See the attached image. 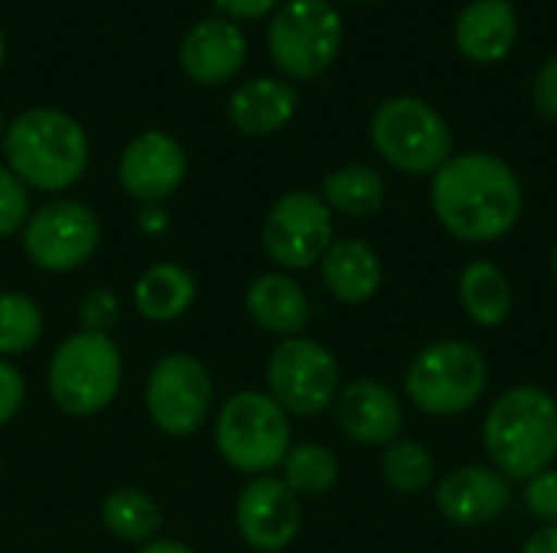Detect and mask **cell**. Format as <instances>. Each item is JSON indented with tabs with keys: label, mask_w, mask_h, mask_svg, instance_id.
Here are the masks:
<instances>
[{
	"label": "cell",
	"mask_w": 557,
	"mask_h": 553,
	"mask_svg": "<svg viewBox=\"0 0 557 553\" xmlns=\"http://www.w3.org/2000/svg\"><path fill=\"white\" fill-rule=\"evenodd\" d=\"M522 183L493 153H457L431 183V209L447 235L467 244H493L522 218Z\"/></svg>",
	"instance_id": "6da1fadb"
},
{
	"label": "cell",
	"mask_w": 557,
	"mask_h": 553,
	"mask_svg": "<svg viewBox=\"0 0 557 553\" xmlns=\"http://www.w3.org/2000/svg\"><path fill=\"white\" fill-rule=\"evenodd\" d=\"M490 466L509 482H529L557 460V401L539 385L503 391L483 420Z\"/></svg>",
	"instance_id": "7a4b0ae2"
},
{
	"label": "cell",
	"mask_w": 557,
	"mask_h": 553,
	"mask_svg": "<svg viewBox=\"0 0 557 553\" xmlns=\"http://www.w3.org/2000/svg\"><path fill=\"white\" fill-rule=\"evenodd\" d=\"M7 169L39 192H62L88 169V137L82 124L55 108H29L3 130Z\"/></svg>",
	"instance_id": "3957f363"
},
{
	"label": "cell",
	"mask_w": 557,
	"mask_h": 553,
	"mask_svg": "<svg viewBox=\"0 0 557 553\" xmlns=\"http://www.w3.org/2000/svg\"><path fill=\"white\" fill-rule=\"evenodd\" d=\"M490 385V362L483 349L467 339H441L424 345L408 372L405 394L428 417H457L480 404Z\"/></svg>",
	"instance_id": "277c9868"
},
{
	"label": "cell",
	"mask_w": 557,
	"mask_h": 553,
	"mask_svg": "<svg viewBox=\"0 0 557 553\" xmlns=\"http://www.w3.org/2000/svg\"><path fill=\"white\" fill-rule=\"evenodd\" d=\"M369 137L375 153L408 176H434L454 156L450 124L437 108L414 95L382 101L372 114Z\"/></svg>",
	"instance_id": "5b68a950"
},
{
	"label": "cell",
	"mask_w": 557,
	"mask_h": 553,
	"mask_svg": "<svg viewBox=\"0 0 557 553\" xmlns=\"http://www.w3.org/2000/svg\"><path fill=\"white\" fill-rule=\"evenodd\" d=\"M215 447L232 469L264 476L290 450L287 411L264 391H238L215 417Z\"/></svg>",
	"instance_id": "8992f818"
},
{
	"label": "cell",
	"mask_w": 557,
	"mask_h": 553,
	"mask_svg": "<svg viewBox=\"0 0 557 553\" xmlns=\"http://www.w3.org/2000/svg\"><path fill=\"white\" fill-rule=\"evenodd\" d=\"M121 388V352L111 336L75 332L59 342L49 362V394L59 411L91 417L104 411Z\"/></svg>",
	"instance_id": "52a82bcc"
},
{
	"label": "cell",
	"mask_w": 557,
	"mask_h": 553,
	"mask_svg": "<svg viewBox=\"0 0 557 553\" xmlns=\"http://www.w3.org/2000/svg\"><path fill=\"white\" fill-rule=\"evenodd\" d=\"M343 46V16L330 0H287L268 26L274 65L290 78H317Z\"/></svg>",
	"instance_id": "ba28073f"
},
{
	"label": "cell",
	"mask_w": 557,
	"mask_h": 553,
	"mask_svg": "<svg viewBox=\"0 0 557 553\" xmlns=\"http://www.w3.org/2000/svg\"><path fill=\"white\" fill-rule=\"evenodd\" d=\"M268 394L297 417H317L339 394V362L317 339L294 336L277 342L268 359Z\"/></svg>",
	"instance_id": "9c48e42d"
},
{
	"label": "cell",
	"mask_w": 557,
	"mask_h": 553,
	"mask_svg": "<svg viewBox=\"0 0 557 553\" xmlns=\"http://www.w3.org/2000/svg\"><path fill=\"white\" fill-rule=\"evenodd\" d=\"M101 241L98 215L75 199H55L29 212L23 225V251L46 274L82 267Z\"/></svg>",
	"instance_id": "30bf717a"
},
{
	"label": "cell",
	"mask_w": 557,
	"mask_h": 553,
	"mask_svg": "<svg viewBox=\"0 0 557 553\" xmlns=\"http://www.w3.org/2000/svg\"><path fill=\"white\" fill-rule=\"evenodd\" d=\"M144 401L157 430L170 437H189L209 417L212 375L193 355H166L150 368Z\"/></svg>",
	"instance_id": "8fae6325"
},
{
	"label": "cell",
	"mask_w": 557,
	"mask_h": 553,
	"mask_svg": "<svg viewBox=\"0 0 557 553\" xmlns=\"http://www.w3.org/2000/svg\"><path fill=\"white\" fill-rule=\"evenodd\" d=\"M261 244L284 271H307L323 261L333 244V212L313 192L281 196L261 228Z\"/></svg>",
	"instance_id": "7c38bea8"
},
{
	"label": "cell",
	"mask_w": 557,
	"mask_h": 553,
	"mask_svg": "<svg viewBox=\"0 0 557 553\" xmlns=\"http://www.w3.org/2000/svg\"><path fill=\"white\" fill-rule=\"evenodd\" d=\"M300 499L287 489L284 479L255 476L238 502H235V525L242 541L258 553H281L300 535Z\"/></svg>",
	"instance_id": "4fadbf2b"
},
{
	"label": "cell",
	"mask_w": 557,
	"mask_h": 553,
	"mask_svg": "<svg viewBox=\"0 0 557 553\" xmlns=\"http://www.w3.org/2000/svg\"><path fill=\"white\" fill-rule=\"evenodd\" d=\"M117 179L131 199L144 205H160L186 179V150L176 137L163 130H144L124 147Z\"/></svg>",
	"instance_id": "5bb4252c"
},
{
	"label": "cell",
	"mask_w": 557,
	"mask_h": 553,
	"mask_svg": "<svg viewBox=\"0 0 557 553\" xmlns=\"http://www.w3.org/2000/svg\"><path fill=\"white\" fill-rule=\"evenodd\" d=\"M437 512L457 528H486L512 502V482L493 466H457L434 489Z\"/></svg>",
	"instance_id": "9a60e30c"
},
{
	"label": "cell",
	"mask_w": 557,
	"mask_h": 553,
	"mask_svg": "<svg viewBox=\"0 0 557 553\" xmlns=\"http://www.w3.org/2000/svg\"><path fill=\"white\" fill-rule=\"evenodd\" d=\"M336 424L339 430L362 447H388L405 430L401 398L372 378H359L336 394Z\"/></svg>",
	"instance_id": "2e32d148"
},
{
	"label": "cell",
	"mask_w": 557,
	"mask_h": 553,
	"mask_svg": "<svg viewBox=\"0 0 557 553\" xmlns=\"http://www.w3.org/2000/svg\"><path fill=\"white\" fill-rule=\"evenodd\" d=\"M248 42L235 20L209 16L199 20L180 42V65L199 85H222L245 65Z\"/></svg>",
	"instance_id": "e0dca14e"
},
{
	"label": "cell",
	"mask_w": 557,
	"mask_h": 553,
	"mask_svg": "<svg viewBox=\"0 0 557 553\" xmlns=\"http://www.w3.org/2000/svg\"><path fill=\"white\" fill-rule=\"evenodd\" d=\"M245 310L255 326H261L271 336L294 339L310 326L313 306L304 293V287L287 274H261L251 280L245 293Z\"/></svg>",
	"instance_id": "ac0fdd59"
},
{
	"label": "cell",
	"mask_w": 557,
	"mask_h": 553,
	"mask_svg": "<svg viewBox=\"0 0 557 553\" xmlns=\"http://www.w3.org/2000/svg\"><path fill=\"white\" fill-rule=\"evenodd\" d=\"M516 36H519V20H516V7L509 0H473L454 29L457 49L470 59V62H503L512 49H516Z\"/></svg>",
	"instance_id": "d6986e66"
},
{
	"label": "cell",
	"mask_w": 557,
	"mask_h": 553,
	"mask_svg": "<svg viewBox=\"0 0 557 553\" xmlns=\"http://www.w3.org/2000/svg\"><path fill=\"white\" fill-rule=\"evenodd\" d=\"M323 287L349 306L369 303L382 287V257L369 241L343 238L333 241L330 251L320 261Z\"/></svg>",
	"instance_id": "ffe728a7"
},
{
	"label": "cell",
	"mask_w": 557,
	"mask_h": 553,
	"mask_svg": "<svg viewBox=\"0 0 557 553\" xmlns=\"http://www.w3.org/2000/svg\"><path fill=\"white\" fill-rule=\"evenodd\" d=\"M300 95L290 81L281 78H255L235 88L228 98V121L251 137L281 130L297 114Z\"/></svg>",
	"instance_id": "44dd1931"
},
{
	"label": "cell",
	"mask_w": 557,
	"mask_h": 553,
	"mask_svg": "<svg viewBox=\"0 0 557 553\" xmlns=\"http://www.w3.org/2000/svg\"><path fill=\"white\" fill-rule=\"evenodd\" d=\"M457 297L470 323L480 329H499L512 316V284L493 261H470L457 280Z\"/></svg>",
	"instance_id": "7402d4cb"
},
{
	"label": "cell",
	"mask_w": 557,
	"mask_h": 553,
	"mask_svg": "<svg viewBox=\"0 0 557 553\" xmlns=\"http://www.w3.org/2000/svg\"><path fill=\"white\" fill-rule=\"evenodd\" d=\"M196 300V280L186 267L163 261L147 267L134 284V306L150 323L180 319Z\"/></svg>",
	"instance_id": "603a6c76"
},
{
	"label": "cell",
	"mask_w": 557,
	"mask_h": 553,
	"mask_svg": "<svg viewBox=\"0 0 557 553\" xmlns=\"http://www.w3.org/2000/svg\"><path fill=\"white\" fill-rule=\"evenodd\" d=\"M320 199L330 205V212L349 218H369L385 205V179L379 169L366 163H349L323 179Z\"/></svg>",
	"instance_id": "cb8c5ba5"
},
{
	"label": "cell",
	"mask_w": 557,
	"mask_h": 553,
	"mask_svg": "<svg viewBox=\"0 0 557 553\" xmlns=\"http://www.w3.org/2000/svg\"><path fill=\"white\" fill-rule=\"evenodd\" d=\"M101 521L104 528L127 544H147L157 538L163 515L157 508V502L140 492V489H117L104 499L101 505Z\"/></svg>",
	"instance_id": "d4e9b609"
},
{
	"label": "cell",
	"mask_w": 557,
	"mask_h": 553,
	"mask_svg": "<svg viewBox=\"0 0 557 553\" xmlns=\"http://www.w3.org/2000/svg\"><path fill=\"white\" fill-rule=\"evenodd\" d=\"M284 482L287 489L300 499V495H326L336 479H339V460L333 456V450L320 447V443H297L287 450L284 463Z\"/></svg>",
	"instance_id": "484cf974"
},
{
	"label": "cell",
	"mask_w": 557,
	"mask_h": 553,
	"mask_svg": "<svg viewBox=\"0 0 557 553\" xmlns=\"http://www.w3.org/2000/svg\"><path fill=\"white\" fill-rule=\"evenodd\" d=\"M434 473H437V463L421 440L398 437L395 443L382 450V479L388 482V489L401 495L424 492L434 482Z\"/></svg>",
	"instance_id": "4316f807"
},
{
	"label": "cell",
	"mask_w": 557,
	"mask_h": 553,
	"mask_svg": "<svg viewBox=\"0 0 557 553\" xmlns=\"http://www.w3.org/2000/svg\"><path fill=\"white\" fill-rule=\"evenodd\" d=\"M42 336V310L16 290L0 293V359L29 352Z\"/></svg>",
	"instance_id": "83f0119b"
},
{
	"label": "cell",
	"mask_w": 557,
	"mask_h": 553,
	"mask_svg": "<svg viewBox=\"0 0 557 553\" xmlns=\"http://www.w3.org/2000/svg\"><path fill=\"white\" fill-rule=\"evenodd\" d=\"M26 218H29L26 186L7 166H0V238H10V235L23 231Z\"/></svg>",
	"instance_id": "f1b7e54d"
},
{
	"label": "cell",
	"mask_w": 557,
	"mask_h": 553,
	"mask_svg": "<svg viewBox=\"0 0 557 553\" xmlns=\"http://www.w3.org/2000/svg\"><path fill=\"white\" fill-rule=\"evenodd\" d=\"M78 319H82L85 332H101V336H108V332L117 326V319H121V300L114 297V290L95 287V290H88V293L82 297V303H78Z\"/></svg>",
	"instance_id": "f546056e"
},
{
	"label": "cell",
	"mask_w": 557,
	"mask_h": 553,
	"mask_svg": "<svg viewBox=\"0 0 557 553\" xmlns=\"http://www.w3.org/2000/svg\"><path fill=\"white\" fill-rule=\"evenodd\" d=\"M525 508L539 521L557 525V469H545L525 482Z\"/></svg>",
	"instance_id": "4dcf8cb0"
},
{
	"label": "cell",
	"mask_w": 557,
	"mask_h": 553,
	"mask_svg": "<svg viewBox=\"0 0 557 553\" xmlns=\"http://www.w3.org/2000/svg\"><path fill=\"white\" fill-rule=\"evenodd\" d=\"M26 401V381L16 365L0 359V427L10 424Z\"/></svg>",
	"instance_id": "1f68e13d"
},
{
	"label": "cell",
	"mask_w": 557,
	"mask_h": 553,
	"mask_svg": "<svg viewBox=\"0 0 557 553\" xmlns=\"http://www.w3.org/2000/svg\"><path fill=\"white\" fill-rule=\"evenodd\" d=\"M532 101L542 117L557 121V52L539 68L535 85H532Z\"/></svg>",
	"instance_id": "d6a6232c"
},
{
	"label": "cell",
	"mask_w": 557,
	"mask_h": 553,
	"mask_svg": "<svg viewBox=\"0 0 557 553\" xmlns=\"http://www.w3.org/2000/svg\"><path fill=\"white\" fill-rule=\"evenodd\" d=\"M281 0H215V7L225 13V16H235V20H258V16H268Z\"/></svg>",
	"instance_id": "836d02e7"
},
{
	"label": "cell",
	"mask_w": 557,
	"mask_h": 553,
	"mask_svg": "<svg viewBox=\"0 0 557 553\" xmlns=\"http://www.w3.org/2000/svg\"><path fill=\"white\" fill-rule=\"evenodd\" d=\"M519 553H557V525H545L539 528Z\"/></svg>",
	"instance_id": "e575fe53"
},
{
	"label": "cell",
	"mask_w": 557,
	"mask_h": 553,
	"mask_svg": "<svg viewBox=\"0 0 557 553\" xmlns=\"http://www.w3.org/2000/svg\"><path fill=\"white\" fill-rule=\"evenodd\" d=\"M166 212L160 209V205H144L140 209V215H137V228L144 231V235H160L163 228H166Z\"/></svg>",
	"instance_id": "d590c367"
},
{
	"label": "cell",
	"mask_w": 557,
	"mask_h": 553,
	"mask_svg": "<svg viewBox=\"0 0 557 553\" xmlns=\"http://www.w3.org/2000/svg\"><path fill=\"white\" fill-rule=\"evenodd\" d=\"M137 553H196L193 548H186V544H180V541H147L144 548Z\"/></svg>",
	"instance_id": "8d00e7d4"
},
{
	"label": "cell",
	"mask_w": 557,
	"mask_h": 553,
	"mask_svg": "<svg viewBox=\"0 0 557 553\" xmlns=\"http://www.w3.org/2000/svg\"><path fill=\"white\" fill-rule=\"evenodd\" d=\"M552 271H555V280H557V244H555V254H552Z\"/></svg>",
	"instance_id": "74e56055"
},
{
	"label": "cell",
	"mask_w": 557,
	"mask_h": 553,
	"mask_svg": "<svg viewBox=\"0 0 557 553\" xmlns=\"http://www.w3.org/2000/svg\"><path fill=\"white\" fill-rule=\"evenodd\" d=\"M3 52H7V46H3V33H0V65H3Z\"/></svg>",
	"instance_id": "f35d334b"
},
{
	"label": "cell",
	"mask_w": 557,
	"mask_h": 553,
	"mask_svg": "<svg viewBox=\"0 0 557 553\" xmlns=\"http://www.w3.org/2000/svg\"><path fill=\"white\" fill-rule=\"evenodd\" d=\"M0 137H3V114H0Z\"/></svg>",
	"instance_id": "ab89813d"
},
{
	"label": "cell",
	"mask_w": 557,
	"mask_h": 553,
	"mask_svg": "<svg viewBox=\"0 0 557 553\" xmlns=\"http://www.w3.org/2000/svg\"><path fill=\"white\" fill-rule=\"evenodd\" d=\"M346 3H366V0H346Z\"/></svg>",
	"instance_id": "60d3db41"
},
{
	"label": "cell",
	"mask_w": 557,
	"mask_h": 553,
	"mask_svg": "<svg viewBox=\"0 0 557 553\" xmlns=\"http://www.w3.org/2000/svg\"><path fill=\"white\" fill-rule=\"evenodd\" d=\"M555 401H557V394H555Z\"/></svg>",
	"instance_id": "b9f144b4"
}]
</instances>
